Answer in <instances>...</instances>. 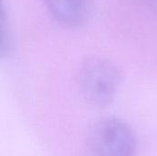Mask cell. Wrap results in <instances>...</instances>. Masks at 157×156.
Segmentation results:
<instances>
[{
    "instance_id": "3957f363",
    "label": "cell",
    "mask_w": 157,
    "mask_h": 156,
    "mask_svg": "<svg viewBox=\"0 0 157 156\" xmlns=\"http://www.w3.org/2000/svg\"><path fill=\"white\" fill-rule=\"evenodd\" d=\"M55 20L67 27L84 24L91 12V0H44Z\"/></svg>"
},
{
    "instance_id": "5b68a950",
    "label": "cell",
    "mask_w": 157,
    "mask_h": 156,
    "mask_svg": "<svg viewBox=\"0 0 157 156\" xmlns=\"http://www.w3.org/2000/svg\"><path fill=\"white\" fill-rule=\"evenodd\" d=\"M141 2L148 8L157 12V0H141Z\"/></svg>"
},
{
    "instance_id": "8992f818",
    "label": "cell",
    "mask_w": 157,
    "mask_h": 156,
    "mask_svg": "<svg viewBox=\"0 0 157 156\" xmlns=\"http://www.w3.org/2000/svg\"><path fill=\"white\" fill-rule=\"evenodd\" d=\"M0 16L6 18V9H5L4 0H0Z\"/></svg>"
},
{
    "instance_id": "6da1fadb",
    "label": "cell",
    "mask_w": 157,
    "mask_h": 156,
    "mask_svg": "<svg viewBox=\"0 0 157 156\" xmlns=\"http://www.w3.org/2000/svg\"><path fill=\"white\" fill-rule=\"evenodd\" d=\"M121 73L112 62L91 57L79 68L77 84L84 99L92 106L104 108L112 103L121 85Z\"/></svg>"
},
{
    "instance_id": "7a4b0ae2",
    "label": "cell",
    "mask_w": 157,
    "mask_h": 156,
    "mask_svg": "<svg viewBox=\"0 0 157 156\" xmlns=\"http://www.w3.org/2000/svg\"><path fill=\"white\" fill-rule=\"evenodd\" d=\"M89 146L94 156H133L136 142L132 130L124 121L105 118L92 127Z\"/></svg>"
},
{
    "instance_id": "277c9868",
    "label": "cell",
    "mask_w": 157,
    "mask_h": 156,
    "mask_svg": "<svg viewBox=\"0 0 157 156\" xmlns=\"http://www.w3.org/2000/svg\"><path fill=\"white\" fill-rule=\"evenodd\" d=\"M5 21L6 18L0 16V59L6 56L9 47L8 37L5 27Z\"/></svg>"
}]
</instances>
